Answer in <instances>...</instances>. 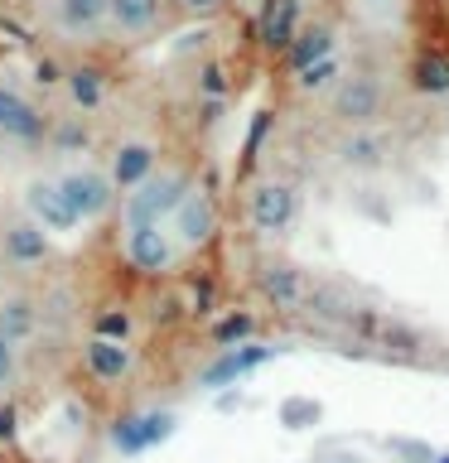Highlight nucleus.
<instances>
[{"instance_id": "28", "label": "nucleus", "mask_w": 449, "mask_h": 463, "mask_svg": "<svg viewBox=\"0 0 449 463\" xmlns=\"http://www.w3.org/2000/svg\"><path fill=\"white\" fill-rule=\"evenodd\" d=\"M319 415H324V405H319V401H310V396H295V401H285V405H281V420H285L290 430H304V425H314Z\"/></svg>"}, {"instance_id": "15", "label": "nucleus", "mask_w": 449, "mask_h": 463, "mask_svg": "<svg viewBox=\"0 0 449 463\" xmlns=\"http://www.w3.org/2000/svg\"><path fill=\"white\" fill-rule=\"evenodd\" d=\"M271 357H275V347H266V343L223 347V353H217V362L203 372V386H227V382H237V376H246L252 367H261V362H271Z\"/></svg>"}, {"instance_id": "26", "label": "nucleus", "mask_w": 449, "mask_h": 463, "mask_svg": "<svg viewBox=\"0 0 449 463\" xmlns=\"http://www.w3.org/2000/svg\"><path fill=\"white\" fill-rule=\"evenodd\" d=\"M252 333H256V318L252 314H227L223 324H213V343H217V353H223V347L246 343Z\"/></svg>"}, {"instance_id": "31", "label": "nucleus", "mask_w": 449, "mask_h": 463, "mask_svg": "<svg viewBox=\"0 0 449 463\" xmlns=\"http://www.w3.org/2000/svg\"><path fill=\"white\" fill-rule=\"evenodd\" d=\"M266 136H271V111H256L252 130H246V159H256V150L266 145Z\"/></svg>"}, {"instance_id": "33", "label": "nucleus", "mask_w": 449, "mask_h": 463, "mask_svg": "<svg viewBox=\"0 0 449 463\" xmlns=\"http://www.w3.org/2000/svg\"><path fill=\"white\" fill-rule=\"evenodd\" d=\"M179 10H188V14H208V10H217L223 0H174Z\"/></svg>"}, {"instance_id": "16", "label": "nucleus", "mask_w": 449, "mask_h": 463, "mask_svg": "<svg viewBox=\"0 0 449 463\" xmlns=\"http://www.w3.org/2000/svg\"><path fill=\"white\" fill-rule=\"evenodd\" d=\"M0 256H5V266H14V270L39 266V260L49 256V237H43L39 222H14V227H5V237H0Z\"/></svg>"}, {"instance_id": "27", "label": "nucleus", "mask_w": 449, "mask_h": 463, "mask_svg": "<svg viewBox=\"0 0 449 463\" xmlns=\"http://www.w3.org/2000/svg\"><path fill=\"white\" fill-rule=\"evenodd\" d=\"M232 82H227V68L223 63H203L198 68V97L203 101H227Z\"/></svg>"}, {"instance_id": "6", "label": "nucleus", "mask_w": 449, "mask_h": 463, "mask_svg": "<svg viewBox=\"0 0 449 463\" xmlns=\"http://www.w3.org/2000/svg\"><path fill=\"white\" fill-rule=\"evenodd\" d=\"M310 275H304L300 266H290V260H266V266L256 270V289H261V299L271 304V309H285V314H295L304 309V299H310Z\"/></svg>"}, {"instance_id": "13", "label": "nucleus", "mask_w": 449, "mask_h": 463, "mask_svg": "<svg viewBox=\"0 0 449 463\" xmlns=\"http://www.w3.org/2000/svg\"><path fill=\"white\" fill-rule=\"evenodd\" d=\"M387 155H391V140L382 136V130H348V136L339 140V150H333V159H339L343 169H358V174L382 169Z\"/></svg>"}, {"instance_id": "9", "label": "nucleus", "mask_w": 449, "mask_h": 463, "mask_svg": "<svg viewBox=\"0 0 449 463\" xmlns=\"http://www.w3.org/2000/svg\"><path fill=\"white\" fill-rule=\"evenodd\" d=\"M121 251H126V260L136 270L159 275V270H169V260H174V241H169L165 227H126Z\"/></svg>"}, {"instance_id": "19", "label": "nucleus", "mask_w": 449, "mask_h": 463, "mask_svg": "<svg viewBox=\"0 0 449 463\" xmlns=\"http://www.w3.org/2000/svg\"><path fill=\"white\" fill-rule=\"evenodd\" d=\"M87 372L97 376V382H121V376H130V367H136V353H130L126 343H111V338H92L87 343Z\"/></svg>"}, {"instance_id": "22", "label": "nucleus", "mask_w": 449, "mask_h": 463, "mask_svg": "<svg viewBox=\"0 0 449 463\" xmlns=\"http://www.w3.org/2000/svg\"><path fill=\"white\" fill-rule=\"evenodd\" d=\"M343 82V58L333 53V58H319V63H310L304 72H295V92L300 97H324L333 92V87Z\"/></svg>"}, {"instance_id": "37", "label": "nucleus", "mask_w": 449, "mask_h": 463, "mask_svg": "<svg viewBox=\"0 0 449 463\" xmlns=\"http://www.w3.org/2000/svg\"><path fill=\"white\" fill-rule=\"evenodd\" d=\"M444 130H449V116H444Z\"/></svg>"}, {"instance_id": "24", "label": "nucleus", "mask_w": 449, "mask_h": 463, "mask_svg": "<svg viewBox=\"0 0 449 463\" xmlns=\"http://www.w3.org/2000/svg\"><path fill=\"white\" fill-rule=\"evenodd\" d=\"M304 309H314V314H324V318H339V324H348V318H353V304H348L333 285H310Z\"/></svg>"}, {"instance_id": "1", "label": "nucleus", "mask_w": 449, "mask_h": 463, "mask_svg": "<svg viewBox=\"0 0 449 463\" xmlns=\"http://www.w3.org/2000/svg\"><path fill=\"white\" fill-rule=\"evenodd\" d=\"M333 121H343L348 130H377L391 111V92L377 72H343V82L329 92Z\"/></svg>"}, {"instance_id": "35", "label": "nucleus", "mask_w": 449, "mask_h": 463, "mask_svg": "<svg viewBox=\"0 0 449 463\" xmlns=\"http://www.w3.org/2000/svg\"><path fill=\"white\" fill-rule=\"evenodd\" d=\"M430 463H449V449H435V458Z\"/></svg>"}, {"instance_id": "14", "label": "nucleus", "mask_w": 449, "mask_h": 463, "mask_svg": "<svg viewBox=\"0 0 449 463\" xmlns=\"http://www.w3.org/2000/svg\"><path fill=\"white\" fill-rule=\"evenodd\" d=\"M39 333V299L29 295V289H10V295H0V338L5 343H29Z\"/></svg>"}, {"instance_id": "10", "label": "nucleus", "mask_w": 449, "mask_h": 463, "mask_svg": "<svg viewBox=\"0 0 449 463\" xmlns=\"http://www.w3.org/2000/svg\"><path fill=\"white\" fill-rule=\"evenodd\" d=\"M174 232H179L184 246H198L217 232V203L203 194V188H188L184 203L174 208Z\"/></svg>"}, {"instance_id": "21", "label": "nucleus", "mask_w": 449, "mask_h": 463, "mask_svg": "<svg viewBox=\"0 0 449 463\" xmlns=\"http://www.w3.org/2000/svg\"><path fill=\"white\" fill-rule=\"evenodd\" d=\"M63 87H68V101L78 111H97L101 97H107V72L97 63H78V68L63 72Z\"/></svg>"}, {"instance_id": "36", "label": "nucleus", "mask_w": 449, "mask_h": 463, "mask_svg": "<svg viewBox=\"0 0 449 463\" xmlns=\"http://www.w3.org/2000/svg\"><path fill=\"white\" fill-rule=\"evenodd\" d=\"M329 463H358L353 454H339V458H329Z\"/></svg>"}, {"instance_id": "32", "label": "nucleus", "mask_w": 449, "mask_h": 463, "mask_svg": "<svg viewBox=\"0 0 449 463\" xmlns=\"http://www.w3.org/2000/svg\"><path fill=\"white\" fill-rule=\"evenodd\" d=\"M34 78H39L43 87H53V82H63V68H58L53 58H39V63H34Z\"/></svg>"}, {"instance_id": "30", "label": "nucleus", "mask_w": 449, "mask_h": 463, "mask_svg": "<svg viewBox=\"0 0 449 463\" xmlns=\"http://www.w3.org/2000/svg\"><path fill=\"white\" fill-rule=\"evenodd\" d=\"M14 382H20V347L0 338V396H5Z\"/></svg>"}, {"instance_id": "20", "label": "nucleus", "mask_w": 449, "mask_h": 463, "mask_svg": "<svg viewBox=\"0 0 449 463\" xmlns=\"http://www.w3.org/2000/svg\"><path fill=\"white\" fill-rule=\"evenodd\" d=\"M159 10H165V0H111L107 10V24H116L121 34H150L159 24Z\"/></svg>"}, {"instance_id": "29", "label": "nucleus", "mask_w": 449, "mask_h": 463, "mask_svg": "<svg viewBox=\"0 0 449 463\" xmlns=\"http://www.w3.org/2000/svg\"><path fill=\"white\" fill-rule=\"evenodd\" d=\"M97 338L126 343V338H130V314H126V309H107V314H97Z\"/></svg>"}, {"instance_id": "5", "label": "nucleus", "mask_w": 449, "mask_h": 463, "mask_svg": "<svg viewBox=\"0 0 449 463\" xmlns=\"http://www.w3.org/2000/svg\"><path fill=\"white\" fill-rule=\"evenodd\" d=\"M49 126L53 121L20 92V87L0 82V136L14 140V145H39V140H49Z\"/></svg>"}, {"instance_id": "18", "label": "nucleus", "mask_w": 449, "mask_h": 463, "mask_svg": "<svg viewBox=\"0 0 449 463\" xmlns=\"http://www.w3.org/2000/svg\"><path fill=\"white\" fill-rule=\"evenodd\" d=\"M107 10H111V0H53L58 29L68 39H92L107 24Z\"/></svg>"}, {"instance_id": "25", "label": "nucleus", "mask_w": 449, "mask_h": 463, "mask_svg": "<svg viewBox=\"0 0 449 463\" xmlns=\"http://www.w3.org/2000/svg\"><path fill=\"white\" fill-rule=\"evenodd\" d=\"M165 425H169V415H145V420H136V425H126L121 434H116V444L136 454V449H145L150 439H159V434H165Z\"/></svg>"}, {"instance_id": "17", "label": "nucleus", "mask_w": 449, "mask_h": 463, "mask_svg": "<svg viewBox=\"0 0 449 463\" xmlns=\"http://www.w3.org/2000/svg\"><path fill=\"white\" fill-rule=\"evenodd\" d=\"M406 87L416 97H449V53L444 49L416 53L411 68H406Z\"/></svg>"}, {"instance_id": "12", "label": "nucleus", "mask_w": 449, "mask_h": 463, "mask_svg": "<svg viewBox=\"0 0 449 463\" xmlns=\"http://www.w3.org/2000/svg\"><path fill=\"white\" fill-rule=\"evenodd\" d=\"M333 53H339V29L324 24V20H314V24H304V29H300L295 43H290L281 58H285L290 78H295V72H304L310 63H319V58H333Z\"/></svg>"}, {"instance_id": "4", "label": "nucleus", "mask_w": 449, "mask_h": 463, "mask_svg": "<svg viewBox=\"0 0 449 463\" xmlns=\"http://www.w3.org/2000/svg\"><path fill=\"white\" fill-rule=\"evenodd\" d=\"M58 194H63L78 222H97V217H107L116 208V184L101 169H68L58 179Z\"/></svg>"}, {"instance_id": "34", "label": "nucleus", "mask_w": 449, "mask_h": 463, "mask_svg": "<svg viewBox=\"0 0 449 463\" xmlns=\"http://www.w3.org/2000/svg\"><path fill=\"white\" fill-rule=\"evenodd\" d=\"M362 5H372V10H391L396 0H362Z\"/></svg>"}, {"instance_id": "2", "label": "nucleus", "mask_w": 449, "mask_h": 463, "mask_svg": "<svg viewBox=\"0 0 449 463\" xmlns=\"http://www.w3.org/2000/svg\"><path fill=\"white\" fill-rule=\"evenodd\" d=\"M188 188L194 184H188L184 169H155L140 188L126 194V227H159L165 217H174Z\"/></svg>"}, {"instance_id": "3", "label": "nucleus", "mask_w": 449, "mask_h": 463, "mask_svg": "<svg viewBox=\"0 0 449 463\" xmlns=\"http://www.w3.org/2000/svg\"><path fill=\"white\" fill-rule=\"evenodd\" d=\"M300 217V188L285 179H261L246 188V222H252L261 237H281V232L295 227Z\"/></svg>"}, {"instance_id": "7", "label": "nucleus", "mask_w": 449, "mask_h": 463, "mask_svg": "<svg viewBox=\"0 0 449 463\" xmlns=\"http://www.w3.org/2000/svg\"><path fill=\"white\" fill-rule=\"evenodd\" d=\"M304 29V0H261L256 10V43L266 53H285Z\"/></svg>"}, {"instance_id": "11", "label": "nucleus", "mask_w": 449, "mask_h": 463, "mask_svg": "<svg viewBox=\"0 0 449 463\" xmlns=\"http://www.w3.org/2000/svg\"><path fill=\"white\" fill-rule=\"evenodd\" d=\"M24 208L29 217L43 227V232H68L78 227V217H72V208L63 203V194H58V179H34L24 188Z\"/></svg>"}, {"instance_id": "23", "label": "nucleus", "mask_w": 449, "mask_h": 463, "mask_svg": "<svg viewBox=\"0 0 449 463\" xmlns=\"http://www.w3.org/2000/svg\"><path fill=\"white\" fill-rule=\"evenodd\" d=\"M49 145H53V155H82L92 145V130H87L82 116H63V121L49 126Z\"/></svg>"}, {"instance_id": "8", "label": "nucleus", "mask_w": 449, "mask_h": 463, "mask_svg": "<svg viewBox=\"0 0 449 463\" xmlns=\"http://www.w3.org/2000/svg\"><path fill=\"white\" fill-rule=\"evenodd\" d=\"M155 169H159V150L150 140H121V145H116V155H111L107 179L116 184V194H130V188H140Z\"/></svg>"}]
</instances>
